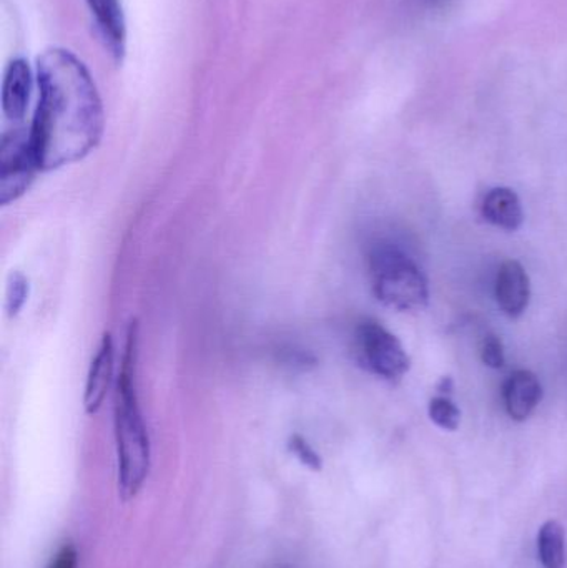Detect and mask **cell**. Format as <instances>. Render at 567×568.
<instances>
[{"label": "cell", "mask_w": 567, "mask_h": 568, "mask_svg": "<svg viewBox=\"0 0 567 568\" xmlns=\"http://www.w3.org/2000/svg\"><path fill=\"white\" fill-rule=\"evenodd\" d=\"M505 407L513 420L529 419L543 399V386L539 377L528 369H518L506 379L503 387Z\"/></svg>", "instance_id": "7"}, {"label": "cell", "mask_w": 567, "mask_h": 568, "mask_svg": "<svg viewBox=\"0 0 567 568\" xmlns=\"http://www.w3.org/2000/svg\"><path fill=\"white\" fill-rule=\"evenodd\" d=\"M429 419L445 430H456L462 423V410L449 399V396H438L429 400Z\"/></svg>", "instance_id": "13"}, {"label": "cell", "mask_w": 567, "mask_h": 568, "mask_svg": "<svg viewBox=\"0 0 567 568\" xmlns=\"http://www.w3.org/2000/svg\"><path fill=\"white\" fill-rule=\"evenodd\" d=\"M368 262L373 293L379 303L396 311H418L428 304V280L405 252L379 243Z\"/></svg>", "instance_id": "3"}, {"label": "cell", "mask_w": 567, "mask_h": 568, "mask_svg": "<svg viewBox=\"0 0 567 568\" xmlns=\"http://www.w3.org/2000/svg\"><path fill=\"white\" fill-rule=\"evenodd\" d=\"M90 12L95 17L97 26L105 39L107 45L117 59L125 53V17L119 0H87Z\"/></svg>", "instance_id": "11"}, {"label": "cell", "mask_w": 567, "mask_h": 568, "mask_svg": "<svg viewBox=\"0 0 567 568\" xmlns=\"http://www.w3.org/2000/svg\"><path fill=\"white\" fill-rule=\"evenodd\" d=\"M39 170L30 133L23 130L3 133L0 143V203L7 206L17 202L30 189Z\"/></svg>", "instance_id": "5"}, {"label": "cell", "mask_w": 567, "mask_h": 568, "mask_svg": "<svg viewBox=\"0 0 567 568\" xmlns=\"http://www.w3.org/2000/svg\"><path fill=\"white\" fill-rule=\"evenodd\" d=\"M32 92V72L23 59H16L7 67L2 85V109L7 119L22 120Z\"/></svg>", "instance_id": "9"}, {"label": "cell", "mask_w": 567, "mask_h": 568, "mask_svg": "<svg viewBox=\"0 0 567 568\" xmlns=\"http://www.w3.org/2000/svg\"><path fill=\"white\" fill-rule=\"evenodd\" d=\"M482 359L486 366L493 367V369H499V367L505 366V346H503V341L496 334H488L483 339Z\"/></svg>", "instance_id": "16"}, {"label": "cell", "mask_w": 567, "mask_h": 568, "mask_svg": "<svg viewBox=\"0 0 567 568\" xmlns=\"http://www.w3.org/2000/svg\"><path fill=\"white\" fill-rule=\"evenodd\" d=\"M29 297V280L19 272L10 273L6 287V313L9 317H16L22 311Z\"/></svg>", "instance_id": "14"}, {"label": "cell", "mask_w": 567, "mask_h": 568, "mask_svg": "<svg viewBox=\"0 0 567 568\" xmlns=\"http://www.w3.org/2000/svg\"><path fill=\"white\" fill-rule=\"evenodd\" d=\"M136 326L126 341L117 387L115 436L119 453V486L123 500L136 496L150 469V440L135 390Z\"/></svg>", "instance_id": "2"}, {"label": "cell", "mask_w": 567, "mask_h": 568, "mask_svg": "<svg viewBox=\"0 0 567 568\" xmlns=\"http://www.w3.org/2000/svg\"><path fill=\"white\" fill-rule=\"evenodd\" d=\"M353 353L360 366L392 383L402 381L412 367L402 341L375 320L362 321L356 326Z\"/></svg>", "instance_id": "4"}, {"label": "cell", "mask_w": 567, "mask_h": 568, "mask_svg": "<svg viewBox=\"0 0 567 568\" xmlns=\"http://www.w3.org/2000/svg\"><path fill=\"white\" fill-rule=\"evenodd\" d=\"M290 450L292 454H295L298 457L300 463L303 466L310 467L312 470H322V457L316 454V450L310 446L308 440L303 439L302 436L295 434V436L290 437L288 443Z\"/></svg>", "instance_id": "15"}, {"label": "cell", "mask_w": 567, "mask_h": 568, "mask_svg": "<svg viewBox=\"0 0 567 568\" xmlns=\"http://www.w3.org/2000/svg\"><path fill=\"white\" fill-rule=\"evenodd\" d=\"M113 376V341L110 334H103L100 341L95 357L90 364L89 376H87L85 396L83 406L89 414H95L102 407L109 393L110 383Z\"/></svg>", "instance_id": "8"}, {"label": "cell", "mask_w": 567, "mask_h": 568, "mask_svg": "<svg viewBox=\"0 0 567 568\" xmlns=\"http://www.w3.org/2000/svg\"><path fill=\"white\" fill-rule=\"evenodd\" d=\"M531 300V282L525 266L515 260L505 262L496 276V301L509 317L526 313Z\"/></svg>", "instance_id": "6"}, {"label": "cell", "mask_w": 567, "mask_h": 568, "mask_svg": "<svg viewBox=\"0 0 567 568\" xmlns=\"http://www.w3.org/2000/svg\"><path fill=\"white\" fill-rule=\"evenodd\" d=\"M77 564H79V554H77L75 547L69 544L55 554L49 568H77Z\"/></svg>", "instance_id": "17"}, {"label": "cell", "mask_w": 567, "mask_h": 568, "mask_svg": "<svg viewBox=\"0 0 567 568\" xmlns=\"http://www.w3.org/2000/svg\"><path fill=\"white\" fill-rule=\"evenodd\" d=\"M483 219L506 232H516L525 222L522 200L515 190L498 186L486 195L482 206Z\"/></svg>", "instance_id": "10"}, {"label": "cell", "mask_w": 567, "mask_h": 568, "mask_svg": "<svg viewBox=\"0 0 567 568\" xmlns=\"http://www.w3.org/2000/svg\"><path fill=\"white\" fill-rule=\"evenodd\" d=\"M538 554L545 568H563L566 564V532L558 520H548L539 529Z\"/></svg>", "instance_id": "12"}, {"label": "cell", "mask_w": 567, "mask_h": 568, "mask_svg": "<svg viewBox=\"0 0 567 568\" xmlns=\"http://www.w3.org/2000/svg\"><path fill=\"white\" fill-rule=\"evenodd\" d=\"M39 103L30 142L40 170L60 169L89 155L103 135L102 100L82 60L49 49L37 62Z\"/></svg>", "instance_id": "1"}]
</instances>
